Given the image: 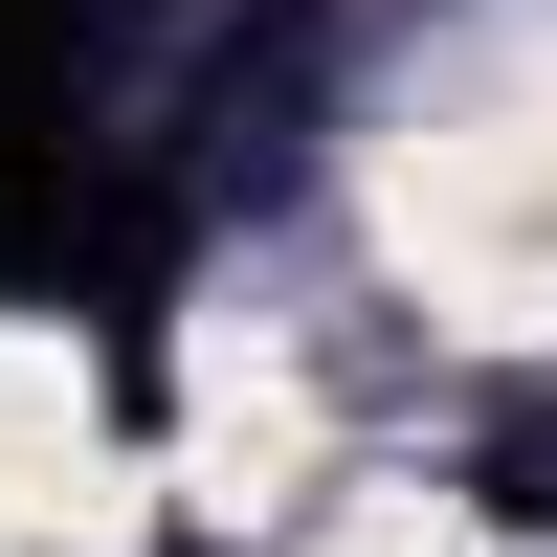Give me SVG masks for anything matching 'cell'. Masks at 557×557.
<instances>
[{"instance_id":"6da1fadb","label":"cell","mask_w":557,"mask_h":557,"mask_svg":"<svg viewBox=\"0 0 557 557\" xmlns=\"http://www.w3.org/2000/svg\"><path fill=\"white\" fill-rule=\"evenodd\" d=\"M380 223H401V268H424L469 335H535L557 312V23H469L424 67Z\"/></svg>"},{"instance_id":"7a4b0ae2","label":"cell","mask_w":557,"mask_h":557,"mask_svg":"<svg viewBox=\"0 0 557 557\" xmlns=\"http://www.w3.org/2000/svg\"><path fill=\"white\" fill-rule=\"evenodd\" d=\"M89 491H112V446H89V380L45 335H0V535H67Z\"/></svg>"}]
</instances>
